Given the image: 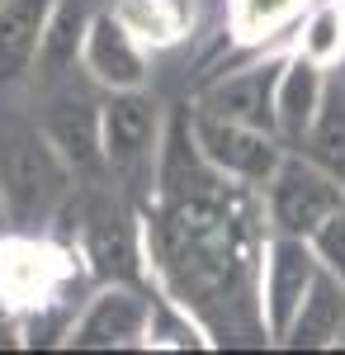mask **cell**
<instances>
[{
  "label": "cell",
  "mask_w": 345,
  "mask_h": 355,
  "mask_svg": "<svg viewBox=\"0 0 345 355\" xmlns=\"http://www.w3.org/2000/svg\"><path fill=\"white\" fill-rule=\"evenodd\" d=\"M279 71H284V62H260V67H246V71H227L204 90L199 110L251 123V128H265V133H279V119H274Z\"/></svg>",
  "instance_id": "cell-9"
},
{
  "label": "cell",
  "mask_w": 345,
  "mask_h": 355,
  "mask_svg": "<svg viewBox=\"0 0 345 355\" xmlns=\"http://www.w3.org/2000/svg\"><path fill=\"white\" fill-rule=\"evenodd\" d=\"M80 67L100 90H142L147 85V43L114 10L90 15Z\"/></svg>",
  "instance_id": "cell-8"
},
{
  "label": "cell",
  "mask_w": 345,
  "mask_h": 355,
  "mask_svg": "<svg viewBox=\"0 0 345 355\" xmlns=\"http://www.w3.org/2000/svg\"><path fill=\"white\" fill-rule=\"evenodd\" d=\"M265 209H269L274 232L312 237L336 209H345V180L331 175L312 157H289L284 152L279 171L269 175V185H265Z\"/></svg>",
  "instance_id": "cell-4"
},
{
  "label": "cell",
  "mask_w": 345,
  "mask_h": 355,
  "mask_svg": "<svg viewBox=\"0 0 345 355\" xmlns=\"http://www.w3.org/2000/svg\"><path fill=\"white\" fill-rule=\"evenodd\" d=\"M71 166L43 133V123L0 128V204L15 223H43L67 199Z\"/></svg>",
  "instance_id": "cell-2"
},
{
  "label": "cell",
  "mask_w": 345,
  "mask_h": 355,
  "mask_svg": "<svg viewBox=\"0 0 345 355\" xmlns=\"http://www.w3.org/2000/svg\"><path fill=\"white\" fill-rule=\"evenodd\" d=\"M57 0H0V90L33 76Z\"/></svg>",
  "instance_id": "cell-11"
},
{
  "label": "cell",
  "mask_w": 345,
  "mask_h": 355,
  "mask_svg": "<svg viewBox=\"0 0 345 355\" xmlns=\"http://www.w3.org/2000/svg\"><path fill=\"white\" fill-rule=\"evenodd\" d=\"M157 266L170 279L180 303H204L237 284L241 266V218L227 199V185L209 194L170 199L152 227Z\"/></svg>",
  "instance_id": "cell-1"
},
{
  "label": "cell",
  "mask_w": 345,
  "mask_h": 355,
  "mask_svg": "<svg viewBox=\"0 0 345 355\" xmlns=\"http://www.w3.org/2000/svg\"><path fill=\"white\" fill-rule=\"evenodd\" d=\"M194 137H199V152L213 162L218 175H227L232 185H251V190H265L269 175L284 162V147L274 142V133L265 128H251L237 119H218V114L199 110L194 119Z\"/></svg>",
  "instance_id": "cell-5"
},
{
  "label": "cell",
  "mask_w": 345,
  "mask_h": 355,
  "mask_svg": "<svg viewBox=\"0 0 345 355\" xmlns=\"http://www.w3.org/2000/svg\"><path fill=\"white\" fill-rule=\"evenodd\" d=\"M308 147H312V162H321L331 175L345 180V90L341 85H326V100H321V114L308 133Z\"/></svg>",
  "instance_id": "cell-18"
},
{
  "label": "cell",
  "mask_w": 345,
  "mask_h": 355,
  "mask_svg": "<svg viewBox=\"0 0 345 355\" xmlns=\"http://www.w3.org/2000/svg\"><path fill=\"white\" fill-rule=\"evenodd\" d=\"M298 10H303V0H232V28L241 38H260Z\"/></svg>",
  "instance_id": "cell-19"
},
{
  "label": "cell",
  "mask_w": 345,
  "mask_h": 355,
  "mask_svg": "<svg viewBox=\"0 0 345 355\" xmlns=\"http://www.w3.org/2000/svg\"><path fill=\"white\" fill-rule=\"evenodd\" d=\"M114 15L133 28L142 43L166 48V43L185 38L189 28H194L199 0H118V10H114Z\"/></svg>",
  "instance_id": "cell-16"
},
{
  "label": "cell",
  "mask_w": 345,
  "mask_h": 355,
  "mask_svg": "<svg viewBox=\"0 0 345 355\" xmlns=\"http://www.w3.org/2000/svg\"><path fill=\"white\" fill-rule=\"evenodd\" d=\"M308 242H312V251H317L321 270H331V275L345 284V209H336V214L321 223Z\"/></svg>",
  "instance_id": "cell-20"
},
{
  "label": "cell",
  "mask_w": 345,
  "mask_h": 355,
  "mask_svg": "<svg viewBox=\"0 0 345 355\" xmlns=\"http://www.w3.org/2000/svg\"><path fill=\"white\" fill-rule=\"evenodd\" d=\"M341 336H345V284L331 270H321L284 346H341Z\"/></svg>",
  "instance_id": "cell-15"
},
{
  "label": "cell",
  "mask_w": 345,
  "mask_h": 355,
  "mask_svg": "<svg viewBox=\"0 0 345 355\" xmlns=\"http://www.w3.org/2000/svg\"><path fill=\"white\" fill-rule=\"evenodd\" d=\"M100 105L105 100H90L80 95L76 85L57 90L43 110V133L53 137V147L67 157L71 171H95L105 162V147H100Z\"/></svg>",
  "instance_id": "cell-10"
},
{
  "label": "cell",
  "mask_w": 345,
  "mask_h": 355,
  "mask_svg": "<svg viewBox=\"0 0 345 355\" xmlns=\"http://www.w3.org/2000/svg\"><path fill=\"white\" fill-rule=\"evenodd\" d=\"M85 28H90V15L80 5H71V0H57L48 33H43V48H38V62H33V76L43 85L76 71L80 53H85Z\"/></svg>",
  "instance_id": "cell-14"
},
{
  "label": "cell",
  "mask_w": 345,
  "mask_h": 355,
  "mask_svg": "<svg viewBox=\"0 0 345 355\" xmlns=\"http://www.w3.org/2000/svg\"><path fill=\"white\" fill-rule=\"evenodd\" d=\"M161 110L142 90H109L100 105V147L105 166L118 175H142L147 166H157L161 152Z\"/></svg>",
  "instance_id": "cell-6"
},
{
  "label": "cell",
  "mask_w": 345,
  "mask_h": 355,
  "mask_svg": "<svg viewBox=\"0 0 345 355\" xmlns=\"http://www.w3.org/2000/svg\"><path fill=\"white\" fill-rule=\"evenodd\" d=\"M62 256L53 246L33 242V237H10L0 242V299L10 303H48L62 284Z\"/></svg>",
  "instance_id": "cell-12"
},
{
  "label": "cell",
  "mask_w": 345,
  "mask_h": 355,
  "mask_svg": "<svg viewBox=\"0 0 345 355\" xmlns=\"http://www.w3.org/2000/svg\"><path fill=\"white\" fill-rule=\"evenodd\" d=\"M326 67H317L312 57H289L284 71H279V90H274V119H279V133L289 142H303L312 133L321 114V100H326Z\"/></svg>",
  "instance_id": "cell-13"
},
{
  "label": "cell",
  "mask_w": 345,
  "mask_h": 355,
  "mask_svg": "<svg viewBox=\"0 0 345 355\" xmlns=\"http://www.w3.org/2000/svg\"><path fill=\"white\" fill-rule=\"evenodd\" d=\"M298 53L312 57L317 67H336V62L345 57V5L341 0H321L317 10L303 19Z\"/></svg>",
  "instance_id": "cell-17"
},
{
  "label": "cell",
  "mask_w": 345,
  "mask_h": 355,
  "mask_svg": "<svg viewBox=\"0 0 345 355\" xmlns=\"http://www.w3.org/2000/svg\"><path fill=\"white\" fill-rule=\"evenodd\" d=\"M147 331H152V303L114 284L90 299V308L71 322L67 341L80 351H123V346H147Z\"/></svg>",
  "instance_id": "cell-7"
},
{
  "label": "cell",
  "mask_w": 345,
  "mask_h": 355,
  "mask_svg": "<svg viewBox=\"0 0 345 355\" xmlns=\"http://www.w3.org/2000/svg\"><path fill=\"white\" fill-rule=\"evenodd\" d=\"M317 275H321V261L308 237L274 232L265 242V251H260V327L274 346L289 341Z\"/></svg>",
  "instance_id": "cell-3"
}]
</instances>
